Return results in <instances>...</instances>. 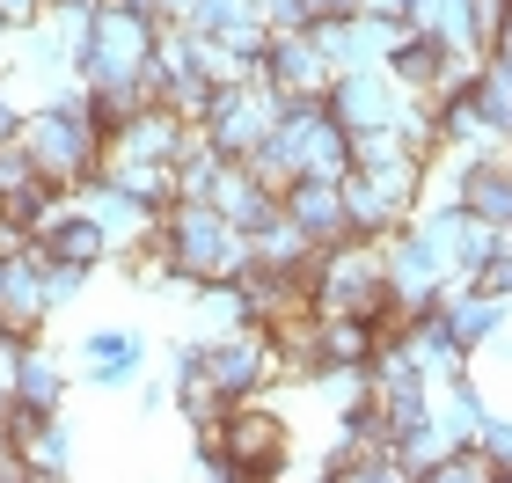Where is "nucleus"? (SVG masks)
I'll list each match as a JSON object with an SVG mask.
<instances>
[{"instance_id":"21","label":"nucleus","mask_w":512,"mask_h":483,"mask_svg":"<svg viewBox=\"0 0 512 483\" xmlns=\"http://www.w3.org/2000/svg\"><path fill=\"white\" fill-rule=\"evenodd\" d=\"M88 279H96V271L88 264H59V257H44V301H52V315H66L88 293Z\"/></svg>"},{"instance_id":"23","label":"nucleus","mask_w":512,"mask_h":483,"mask_svg":"<svg viewBox=\"0 0 512 483\" xmlns=\"http://www.w3.org/2000/svg\"><path fill=\"white\" fill-rule=\"evenodd\" d=\"M476 286H483V293H498V301H512V235L476 264Z\"/></svg>"},{"instance_id":"10","label":"nucleus","mask_w":512,"mask_h":483,"mask_svg":"<svg viewBox=\"0 0 512 483\" xmlns=\"http://www.w3.org/2000/svg\"><path fill=\"white\" fill-rule=\"evenodd\" d=\"M15 403L30 410H66L74 403V352H59L52 337H22V359H15Z\"/></svg>"},{"instance_id":"12","label":"nucleus","mask_w":512,"mask_h":483,"mask_svg":"<svg viewBox=\"0 0 512 483\" xmlns=\"http://www.w3.org/2000/svg\"><path fill=\"white\" fill-rule=\"evenodd\" d=\"M330 110L352 132L366 125H395V110H403V88H395L388 66H344V74L330 81Z\"/></svg>"},{"instance_id":"24","label":"nucleus","mask_w":512,"mask_h":483,"mask_svg":"<svg viewBox=\"0 0 512 483\" xmlns=\"http://www.w3.org/2000/svg\"><path fill=\"white\" fill-rule=\"evenodd\" d=\"M125 396H132L139 418H154V410H169V403H176V388H169V374H154V366H147V374H139V381L125 388Z\"/></svg>"},{"instance_id":"30","label":"nucleus","mask_w":512,"mask_h":483,"mask_svg":"<svg viewBox=\"0 0 512 483\" xmlns=\"http://www.w3.org/2000/svg\"><path fill=\"white\" fill-rule=\"evenodd\" d=\"M308 22H330V15H359V0H300Z\"/></svg>"},{"instance_id":"2","label":"nucleus","mask_w":512,"mask_h":483,"mask_svg":"<svg viewBox=\"0 0 512 483\" xmlns=\"http://www.w3.org/2000/svg\"><path fill=\"white\" fill-rule=\"evenodd\" d=\"M315 308L330 315H374L381 337L403 330V315L388 308V271H381V242L366 235H344L315 257Z\"/></svg>"},{"instance_id":"27","label":"nucleus","mask_w":512,"mask_h":483,"mask_svg":"<svg viewBox=\"0 0 512 483\" xmlns=\"http://www.w3.org/2000/svg\"><path fill=\"white\" fill-rule=\"evenodd\" d=\"M37 15H44V0H0V22H8V30H30Z\"/></svg>"},{"instance_id":"9","label":"nucleus","mask_w":512,"mask_h":483,"mask_svg":"<svg viewBox=\"0 0 512 483\" xmlns=\"http://www.w3.org/2000/svg\"><path fill=\"white\" fill-rule=\"evenodd\" d=\"M0 330L8 337H37L52 330V301H44V257H37V235L22 257L0 264Z\"/></svg>"},{"instance_id":"29","label":"nucleus","mask_w":512,"mask_h":483,"mask_svg":"<svg viewBox=\"0 0 512 483\" xmlns=\"http://www.w3.org/2000/svg\"><path fill=\"white\" fill-rule=\"evenodd\" d=\"M476 359H491V366H505V374H512V322H505V330L491 337V344H483V352Z\"/></svg>"},{"instance_id":"3","label":"nucleus","mask_w":512,"mask_h":483,"mask_svg":"<svg viewBox=\"0 0 512 483\" xmlns=\"http://www.w3.org/2000/svg\"><path fill=\"white\" fill-rule=\"evenodd\" d=\"M161 235L176 249V271H191V279H242L249 257H256L249 235L213 198H176L169 213H161Z\"/></svg>"},{"instance_id":"17","label":"nucleus","mask_w":512,"mask_h":483,"mask_svg":"<svg viewBox=\"0 0 512 483\" xmlns=\"http://www.w3.org/2000/svg\"><path fill=\"white\" fill-rule=\"evenodd\" d=\"M439 66H447V44H439L432 30H410V37L388 52V74H395V88H403V96H432Z\"/></svg>"},{"instance_id":"18","label":"nucleus","mask_w":512,"mask_h":483,"mask_svg":"<svg viewBox=\"0 0 512 483\" xmlns=\"http://www.w3.org/2000/svg\"><path fill=\"white\" fill-rule=\"evenodd\" d=\"M110 183H125L139 205H154V213H169L176 205V161H132V154H110L103 161Z\"/></svg>"},{"instance_id":"7","label":"nucleus","mask_w":512,"mask_h":483,"mask_svg":"<svg viewBox=\"0 0 512 483\" xmlns=\"http://www.w3.org/2000/svg\"><path fill=\"white\" fill-rule=\"evenodd\" d=\"M395 344L410 352V366H417V374H425L432 388H439V381H454V374H469V366H476V352L454 337V322H447V308H439V301H432V308H417V315L403 322V330H395Z\"/></svg>"},{"instance_id":"32","label":"nucleus","mask_w":512,"mask_h":483,"mask_svg":"<svg viewBox=\"0 0 512 483\" xmlns=\"http://www.w3.org/2000/svg\"><path fill=\"white\" fill-rule=\"evenodd\" d=\"M44 8H96V0H44Z\"/></svg>"},{"instance_id":"22","label":"nucleus","mask_w":512,"mask_h":483,"mask_svg":"<svg viewBox=\"0 0 512 483\" xmlns=\"http://www.w3.org/2000/svg\"><path fill=\"white\" fill-rule=\"evenodd\" d=\"M476 447L491 454V483H512V418H498V410H491V418L476 425Z\"/></svg>"},{"instance_id":"26","label":"nucleus","mask_w":512,"mask_h":483,"mask_svg":"<svg viewBox=\"0 0 512 483\" xmlns=\"http://www.w3.org/2000/svg\"><path fill=\"white\" fill-rule=\"evenodd\" d=\"M8 140H22V96L0 81V147H8Z\"/></svg>"},{"instance_id":"16","label":"nucleus","mask_w":512,"mask_h":483,"mask_svg":"<svg viewBox=\"0 0 512 483\" xmlns=\"http://www.w3.org/2000/svg\"><path fill=\"white\" fill-rule=\"evenodd\" d=\"M461 205H469L476 220H491V227H512V176H505V161L461 154Z\"/></svg>"},{"instance_id":"33","label":"nucleus","mask_w":512,"mask_h":483,"mask_svg":"<svg viewBox=\"0 0 512 483\" xmlns=\"http://www.w3.org/2000/svg\"><path fill=\"white\" fill-rule=\"evenodd\" d=\"M505 176H512V147H505Z\"/></svg>"},{"instance_id":"13","label":"nucleus","mask_w":512,"mask_h":483,"mask_svg":"<svg viewBox=\"0 0 512 483\" xmlns=\"http://www.w3.org/2000/svg\"><path fill=\"white\" fill-rule=\"evenodd\" d=\"M66 198H74V205H88V213H96V227L110 235V257H118L125 242H139V235H147V227L161 220L154 205H139V198L125 191V183H110L103 169H96V176H81V183H74V191H66Z\"/></svg>"},{"instance_id":"6","label":"nucleus","mask_w":512,"mask_h":483,"mask_svg":"<svg viewBox=\"0 0 512 483\" xmlns=\"http://www.w3.org/2000/svg\"><path fill=\"white\" fill-rule=\"evenodd\" d=\"M154 366V337L132 330V322H88L81 352H74V381L96 388V396H125V388Z\"/></svg>"},{"instance_id":"19","label":"nucleus","mask_w":512,"mask_h":483,"mask_svg":"<svg viewBox=\"0 0 512 483\" xmlns=\"http://www.w3.org/2000/svg\"><path fill=\"white\" fill-rule=\"evenodd\" d=\"M220 169H227V154L205 140V132L191 125V140L176 147V198H213V183H220Z\"/></svg>"},{"instance_id":"11","label":"nucleus","mask_w":512,"mask_h":483,"mask_svg":"<svg viewBox=\"0 0 512 483\" xmlns=\"http://www.w3.org/2000/svg\"><path fill=\"white\" fill-rule=\"evenodd\" d=\"M278 205H286V220H293L315 249H330V242L352 235V213H344V183H330V176H293L286 191H278Z\"/></svg>"},{"instance_id":"15","label":"nucleus","mask_w":512,"mask_h":483,"mask_svg":"<svg viewBox=\"0 0 512 483\" xmlns=\"http://www.w3.org/2000/svg\"><path fill=\"white\" fill-rule=\"evenodd\" d=\"M183 140H191V125H183L169 103H147V110H139V118L118 132V140H110V154H132V161H176ZM110 154H103V161H110Z\"/></svg>"},{"instance_id":"25","label":"nucleus","mask_w":512,"mask_h":483,"mask_svg":"<svg viewBox=\"0 0 512 483\" xmlns=\"http://www.w3.org/2000/svg\"><path fill=\"white\" fill-rule=\"evenodd\" d=\"M256 15H264V30H308V8H300V0H256Z\"/></svg>"},{"instance_id":"5","label":"nucleus","mask_w":512,"mask_h":483,"mask_svg":"<svg viewBox=\"0 0 512 483\" xmlns=\"http://www.w3.org/2000/svg\"><path fill=\"white\" fill-rule=\"evenodd\" d=\"M220 440H227V454L242 462V483H256V476H286V469H293V425H286V410H278L271 396L227 403Z\"/></svg>"},{"instance_id":"14","label":"nucleus","mask_w":512,"mask_h":483,"mask_svg":"<svg viewBox=\"0 0 512 483\" xmlns=\"http://www.w3.org/2000/svg\"><path fill=\"white\" fill-rule=\"evenodd\" d=\"M37 257H59V264H88V271H103L110 264V235L96 227V213L74 198H59V213L37 227Z\"/></svg>"},{"instance_id":"31","label":"nucleus","mask_w":512,"mask_h":483,"mask_svg":"<svg viewBox=\"0 0 512 483\" xmlns=\"http://www.w3.org/2000/svg\"><path fill=\"white\" fill-rule=\"evenodd\" d=\"M0 483H22V454L8 440H0Z\"/></svg>"},{"instance_id":"1","label":"nucleus","mask_w":512,"mask_h":483,"mask_svg":"<svg viewBox=\"0 0 512 483\" xmlns=\"http://www.w3.org/2000/svg\"><path fill=\"white\" fill-rule=\"evenodd\" d=\"M22 147H30V161L52 183H66V191H74L81 176H96L110 140L96 132V118H88V88H66V96L22 110Z\"/></svg>"},{"instance_id":"28","label":"nucleus","mask_w":512,"mask_h":483,"mask_svg":"<svg viewBox=\"0 0 512 483\" xmlns=\"http://www.w3.org/2000/svg\"><path fill=\"white\" fill-rule=\"evenodd\" d=\"M483 59H491V66H505V74H512V15L498 22V37L483 44Z\"/></svg>"},{"instance_id":"20","label":"nucleus","mask_w":512,"mask_h":483,"mask_svg":"<svg viewBox=\"0 0 512 483\" xmlns=\"http://www.w3.org/2000/svg\"><path fill=\"white\" fill-rule=\"evenodd\" d=\"M469 96H476V110H483V125H491L498 140H512V74H505V66L483 59V74H476Z\"/></svg>"},{"instance_id":"4","label":"nucleus","mask_w":512,"mask_h":483,"mask_svg":"<svg viewBox=\"0 0 512 483\" xmlns=\"http://www.w3.org/2000/svg\"><path fill=\"white\" fill-rule=\"evenodd\" d=\"M205 381H213L227 403L271 396V388L286 381V366H278V344H271V322H242V330L205 337Z\"/></svg>"},{"instance_id":"8","label":"nucleus","mask_w":512,"mask_h":483,"mask_svg":"<svg viewBox=\"0 0 512 483\" xmlns=\"http://www.w3.org/2000/svg\"><path fill=\"white\" fill-rule=\"evenodd\" d=\"M264 81L278 88V96H330L337 66H330V52L315 44V30H271Z\"/></svg>"}]
</instances>
